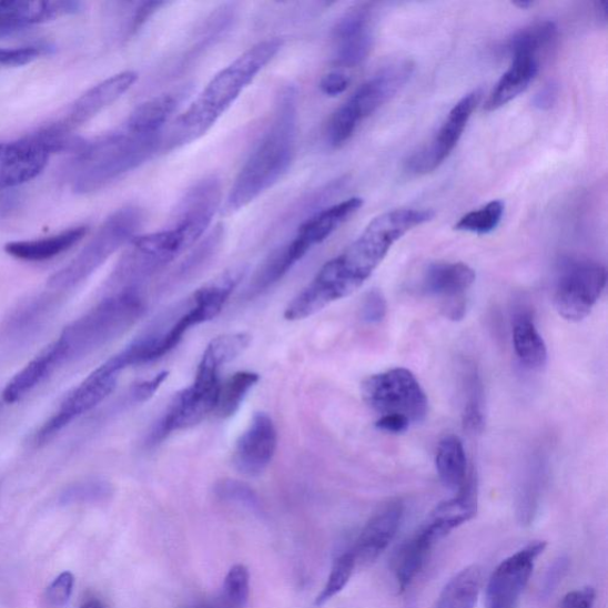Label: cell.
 Listing matches in <instances>:
<instances>
[{
	"mask_svg": "<svg viewBox=\"0 0 608 608\" xmlns=\"http://www.w3.org/2000/svg\"><path fill=\"white\" fill-rule=\"evenodd\" d=\"M434 215L430 210L401 209L375 217L340 256L321 267L314 280L286 307L284 317L290 321L307 318L331 303L356 293L402 236L427 224Z\"/></svg>",
	"mask_w": 608,
	"mask_h": 608,
	"instance_id": "6da1fadb",
	"label": "cell"
},
{
	"mask_svg": "<svg viewBox=\"0 0 608 608\" xmlns=\"http://www.w3.org/2000/svg\"><path fill=\"white\" fill-rule=\"evenodd\" d=\"M282 47L281 39L262 41L213 77L189 109L179 115L166 138H162V146L174 150L204 138L252 81L277 57Z\"/></svg>",
	"mask_w": 608,
	"mask_h": 608,
	"instance_id": "7a4b0ae2",
	"label": "cell"
},
{
	"mask_svg": "<svg viewBox=\"0 0 608 608\" xmlns=\"http://www.w3.org/2000/svg\"><path fill=\"white\" fill-rule=\"evenodd\" d=\"M296 141L297 94L293 88H286L277 98L272 121L234 179L226 199V214L247 207L288 173Z\"/></svg>",
	"mask_w": 608,
	"mask_h": 608,
	"instance_id": "3957f363",
	"label": "cell"
},
{
	"mask_svg": "<svg viewBox=\"0 0 608 608\" xmlns=\"http://www.w3.org/2000/svg\"><path fill=\"white\" fill-rule=\"evenodd\" d=\"M162 148V134L136 133L124 128L88 142L72 169L73 190L88 194L134 171Z\"/></svg>",
	"mask_w": 608,
	"mask_h": 608,
	"instance_id": "277c9868",
	"label": "cell"
},
{
	"mask_svg": "<svg viewBox=\"0 0 608 608\" xmlns=\"http://www.w3.org/2000/svg\"><path fill=\"white\" fill-rule=\"evenodd\" d=\"M140 291L109 295L67 326L52 345L60 365L89 356L129 331L144 314Z\"/></svg>",
	"mask_w": 608,
	"mask_h": 608,
	"instance_id": "5b68a950",
	"label": "cell"
},
{
	"mask_svg": "<svg viewBox=\"0 0 608 608\" xmlns=\"http://www.w3.org/2000/svg\"><path fill=\"white\" fill-rule=\"evenodd\" d=\"M206 231L197 225L169 221L168 227L159 232L136 236L109 278V295L140 291L144 282L193 247Z\"/></svg>",
	"mask_w": 608,
	"mask_h": 608,
	"instance_id": "8992f818",
	"label": "cell"
},
{
	"mask_svg": "<svg viewBox=\"0 0 608 608\" xmlns=\"http://www.w3.org/2000/svg\"><path fill=\"white\" fill-rule=\"evenodd\" d=\"M232 362L229 351L212 341L197 366L193 384L178 394L148 438V445H158L174 432L189 429L215 411L221 393V369Z\"/></svg>",
	"mask_w": 608,
	"mask_h": 608,
	"instance_id": "52a82bcc",
	"label": "cell"
},
{
	"mask_svg": "<svg viewBox=\"0 0 608 608\" xmlns=\"http://www.w3.org/2000/svg\"><path fill=\"white\" fill-rule=\"evenodd\" d=\"M415 70L409 60L388 63L365 81L331 116L327 143L335 149L345 145L369 115L388 103L407 83Z\"/></svg>",
	"mask_w": 608,
	"mask_h": 608,
	"instance_id": "ba28073f",
	"label": "cell"
},
{
	"mask_svg": "<svg viewBox=\"0 0 608 608\" xmlns=\"http://www.w3.org/2000/svg\"><path fill=\"white\" fill-rule=\"evenodd\" d=\"M144 221V212L138 206H125L115 211L77 259L49 280V288L57 292L70 291L88 280L113 253L136 239Z\"/></svg>",
	"mask_w": 608,
	"mask_h": 608,
	"instance_id": "9c48e42d",
	"label": "cell"
},
{
	"mask_svg": "<svg viewBox=\"0 0 608 608\" xmlns=\"http://www.w3.org/2000/svg\"><path fill=\"white\" fill-rule=\"evenodd\" d=\"M362 396L381 417H403L411 425H417L428 415L427 395L407 368L397 367L366 378L362 384Z\"/></svg>",
	"mask_w": 608,
	"mask_h": 608,
	"instance_id": "30bf717a",
	"label": "cell"
},
{
	"mask_svg": "<svg viewBox=\"0 0 608 608\" xmlns=\"http://www.w3.org/2000/svg\"><path fill=\"white\" fill-rule=\"evenodd\" d=\"M606 267L590 261H568L556 283L554 307L570 323H580L595 308L606 288Z\"/></svg>",
	"mask_w": 608,
	"mask_h": 608,
	"instance_id": "8fae6325",
	"label": "cell"
},
{
	"mask_svg": "<svg viewBox=\"0 0 608 608\" xmlns=\"http://www.w3.org/2000/svg\"><path fill=\"white\" fill-rule=\"evenodd\" d=\"M480 98L479 90L473 91L454 105L436 136L427 145L414 152L405 162V168L411 174H430L449 158L456 144L459 143Z\"/></svg>",
	"mask_w": 608,
	"mask_h": 608,
	"instance_id": "7c38bea8",
	"label": "cell"
},
{
	"mask_svg": "<svg viewBox=\"0 0 608 608\" xmlns=\"http://www.w3.org/2000/svg\"><path fill=\"white\" fill-rule=\"evenodd\" d=\"M120 375L113 373L105 364L101 365L60 405L59 411L50 417L33 437L37 445H42L54 437L71 422L94 409L112 394Z\"/></svg>",
	"mask_w": 608,
	"mask_h": 608,
	"instance_id": "4fadbf2b",
	"label": "cell"
},
{
	"mask_svg": "<svg viewBox=\"0 0 608 608\" xmlns=\"http://www.w3.org/2000/svg\"><path fill=\"white\" fill-rule=\"evenodd\" d=\"M546 547L545 540H535L496 568L487 585L486 608L517 607L530 580L536 561Z\"/></svg>",
	"mask_w": 608,
	"mask_h": 608,
	"instance_id": "5bb4252c",
	"label": "cell"
},
{
	"mask_svg": "<svg viewBox=\"0 0 608 608\" xmlns=\"http://www.w3.org/2000/svg\"><path fill=\"white\" fill-rule=\"evenodd\" d=\"M333 61L342 69L362 64L374 47V9L358 4L348 9L336 22L333 33Z\"/></svg>",
	"mask_w": 608,
	"mask_h": 608,
	"instance_id": "9a60e30c",
	"label": "cell"
},
{
	"mask_svg": "<svg viewBox=\"0 0 608 608\" xmlns=\"http://www.w3.org/2000/svg\"><path fill=\"white\" fill-rule=\"evenodd\" d=\"M276 448L277 430L274 422L268 415L259 413L236 442L233 466L243 476L259 477L273 462Z\"/></svg>",
	"mask_w": 608,
	"mask_h": 608,
	"instance_id": "2e32d148",
	"label": "cell"
},
{
	"mask_svg": "<svg viewBox=\"0 0 608 608\" xmlns=\"http://www.w3.org/2000/svg\"><path fill=\"white\" fill-rule=\"evenodd\" d=\"M476 282V273L465 263L438 262L432 264L424 277V290L444 300L445 315L462 320L465 315V294Z\"/></svg>",
	"mask_w": 608,
	"mask_h": 608,
	"instance_id": "e0dca14e",
	"label": "cell"
},
{
	"mask_svg": "<svg viewBox=\"0 0 608 608\" xmlns=\"http://www.w3.org/2000/svg\"><path fill=\"white\" fill-rule=\"evenodd\" d=\"M50 155L31 136L0 142V191H7L38 178L48 164Z\"/></svg>",
	"mask_w": 608,
	"mask_h": 608,
	"instance_id": "ac0fdd59",
	"label": "cell"
},
{
	"mask_svg": "<svg viewBox=\"0 0 608 608\" xmlns=\"http://www.w3.org/2000/svg\"><path fill=\"white\" fill-rule=\"evenodd\" d=\"M404 515L402 501L388 503L371 518L352 548L357 565L373 564L392 545Z\"/></svg>",
	"mask_w": 608,
	"mask_h": 608,
	"instance_id": "d6986e66",
	"label": "cell"
},
{
	"mask_svg": "<svg viewBox=\"0 0 608 608\" xmlns=\"http://www.w3.org/2000/svg\"><path fill=\"white\" fill-rule=\"evenodd\" d=\"M138 80L136 72L128 71L98 83L75 101L63 124L73 129L90 122L98 113L121 99Z\"/></svg>",
	"mask_w": 608,
	"mask_h": 608,
	"instance_id": "ffe728a7",
	"label": "cell"
},
{
	"mask_svg": "<svg viewBox=\"0 0 608 608\" xmlns=\"http://www.w3.org/2000/svg\"><path fill=\"white\" fill-rule=\"evenodd\" d=\"M81 9L79 2H0V37L78 13Z\"/></svg>",
	"mask_w": 608,
	"mask_h": 608,
	"instance_id": "44dd1931",
	"label": "cell"
},
{
	"mask_svg": "<svg viewBox=\"0 0 608 608\" xmlns=\"http://www.w3.org/2000/svg\"><path fill=\"white\" fill-rule=\"evenodd\" d=\"M364 205L362 197H351L325 210H321L304 222L294 235V244L307 255L316 245L330 236L356 214Z\"/></svg>",
	"mask_w": 608,
	"mask_h": 608,
	"instance_id": "7402d4cb",
	"label": "cell"
},
{
	"mask_svg": "<svg viewBox=\"0 0 608 608\" xmlns=\"http://www.w3.org/2000/svg\"><path fill=\"white\" fill-rule=\"evenodd\" d=\"M445 538L425 521L408 540L401 546L394 560V574L397 586L403 592L424 569L433 548Z\"/></svg>",
	"mask_w": 608,
	"mask_h": 608,
	"instance_id": "603a6c76",
	"label": "cell"
},
{
	"mask_svg": "<svg viewBox=\"0 0 608 608\" xmlns=\"http://www.w3.org/2000/svg\"><path fill=\"white\" fill-rule=\"evenodd\" d=\"M539 59L530 55H514L511 64L499 81L492 94L488 95L485 110L497 111L511 103L514 99L526 92L539 71Z\"/></svg>",
	"mask_w": 608,
	"mask_h": 608,
	"instance_id": "cb8c5ba5",
	"label": "cell"
},
{
	"mask_svg": "<svg viewBox=\"0 0 608 608\" xmlns=\"http://www.w3.org/2000/svg\"><path fill=\"white\" fill-rule=\"evenodd\" d=\"M477 513V483L475 477L470 475L458 495L438 504L426 521L446 537L454 529L459 528L473 517H476Z\"/></svg>",
	"mask_w": 608,
	"mask_h": 608,
	"instance_id": "d4e9b609",
	"label": "cell"
},
{
	"mask_svg": "<svg viewBox=\"0 0 608 608\" xmlns=\"http://www.w3.org/2000/svg\"><path fill=\"white\" fill-rule=\"evenodd\" d=\"M87 233V226H79L42 240L9 243L6 245V251L8 255L17 260L44 262L72 249Z\"/></svg>",
	"mask_w": 608,
	"mask_h": 608,
	"instance_id": "484cf974",
	"label": "cell"
},
{
	"mask_svg": "<svg viewBox=\"0 0 608 608\" xmlns=\"http://www.w3.org/2000/svg\"><path fill=\"white\" fill-rule=\"evenodd\" d=\"M514 347L521 365L533 371L543 369L548 362V349L543 335L528 312L516 315L513 328Z\"/></svg>",
	"mask_w": 608,
	"mask_h": 608,
	"instance_id": "4316f807",
	"label": "cell"
},
{
	"mask_svg": "<svg viewBox=\"0 0 608 608\" xmlns=\"http://www.w3.org/2000/svg\"><path fill=\"white\" fill-rule=\"evenodd\" d=\"M182 95L180 92L165 93L145 101L131 113L125 128L136 133H161L178 110Z\"/></svg>",
	"mask_w": 608,
	"mask_h": 608,
	"instance_id": "83f0119b",
	"label": "cell"
},
{
	"mask_svg": "<svg viewBox=\"0 0 608 608\" xmlns=\"http://www.w3.org/2000/svg\"><path fill=\"white\" fill-rule=\"evenodd\" d=\"M58 367L60 363L57 353L53 346L49 345L8 383L3 392L4 402L9 404L19 402L52 375Z\"/></svg>",
	"mask_w": 608,
	"mask_h": 608,
	"instance_id": "f1b7e54d",
	"label": "cell"
},
{
	"mask_svg": "<svg viewBox=\"0 0 608 608\" xmlns=\"http://www.w3.org/2000/svg\"><path fill=\"white\" fill-rule=\"evenodd\" d=\"M435 465L444 486L459 493L469 476L465 448L458 436L448 435L443 438L436 449Z\"/></svg>",
	"mask_w": 608,
	"mask_h": 608,
	"instance_id": "f546056e",
	"label": "cell"
},
{
	"mask_svg": "<svg viewBox=\"0 0 608 608\" xmlns=\"http://www.w3.org/2000/svg\"><path fill=\"white\" fill-rule=\"evenodd\" d=\"M559 30L551 21H539L520 29L506 44L510 57L530 55L540 60L555 45Z\"/></svg>",
	"mask_w": 608,
	"mask_h": 608,
	"instance_id": "4dcf8cb0",
	"label": "cell"
},
{
	"mask_svg": "<svg viewBox=\"0 0 608 608\" xmlns=\"http://www.w3.org/2000/svg\"><path fill=\"white\" fill-rule=\"evenodd\" d=\"M482 580V569L478 566L462 570L443 589L434 608H475Z\"/></svg>",
	"mask_w": 608,
	"mask_h": 608,
	"instance_id": "1f68e13d",
	"label": "cell"
},
{
	"mask_svg": "<svg viewBox=\"0 0 608 608\" xmlns=\"http://www.w3.org/2000/svg\"><path fill=\"white\" fill-rule=\"evenodd\" d=\"M225 239V229L217 225L204 241L200 242L188 257L179 265L172 281L180 283L194 277L206 267L222 249Z\"/></svg>",
	"mask_w": 608,
	"mask_h": 608,
	"instance_id": "d6a6232c",
	"label": "cell"
},
{
	"mask_svg": "<svg viewBox=\"0 0 608 608\" xmlns=\"http://www.w3.org/2000/svg\"><path fill=\"white\" fill-rule=\"evenodd\" d=\"M54 298L41 295L31 298L11 316L8 323L9 333L16 337L29 336L42 327L50 313L54 310Z\"/></svg>",
	"mask_w": 608,
	"mask_h": 608,
	"instance_id": "836d02e7",
	"label": "cell"
},
{
	"mask_svg": "<svg viewBox=\"0 0 608 608\" xmlns=\"http://www.w3.org/2000/svg\"><path fill=\"white\" fill-rule=\"evenodd\" d=\"M260 381V376L250 371H241L222 384L215 412L219 417L229 418L239 409L251 388Z\"/></svg>",
	"mask_w": 608,
	"mask_h": 608,
	"instance_id": "e575fe53",
	"label": "cell"
},
{
	"mask_svg": "<svg viewBox=\"0 0 608 608\" xmlns=\"http://www.w3.org/2000/svg\"><path fill=\"white\" fill-rule=\"evenodd\" d=\"M504 211V202L494 200L487 205L465 214L454 229L479 235L492 233L499 226Z\"/></svg>",
	"mask_w": 608,
	"mask_h": 608,
	"instance_id": "d590c367",
	"label": "cell"
},
{
	"mask_svg": "<svg viewBox=\"0 0 608 608\" xmlns=\"http://www.w3.org/2000/svg\"><path fill=\"white\" fill-rule=\"evenodd\" d=\"M356 566V556H354L352 549L345 551L340 557H336L327 584L324 587L323 592L316 597L315 605L324 606L335 596L342 594Z\"/></svg>",
	"mask_w": 608,
	"mask_h": 608,
	"instance_id": "8d00e7d4",
	"label": "cell"
},
{
	"mask_svg": "<svg viewBox=\"0 0 608 608\" xmlns=\"http://www.w3.org/2000/svg\"><path fill=\"white\" fill-rule=\"evenodd\" d=\"M250 597V572L244 565L233 566L225 578L221 597L223 608H245Z\"/></svg>",
	"mask_w": 608,
	"mask_h": 608,
	"instance_id": "74e56055",
	"label": "cell"
},
{
	"mask_svg": "<svg viewBox=\"0 0 608 608\" xmlns=\"http://www.w3.org/2000/svg\"><path fill=\"white\" fill-rule=\"evenodd\" d=\"M111 495L112 486L108 482L89 479L67 486L60 496V501L64 505L94 503L104 500Z\"/></svg>",
	"mask_w": 608,
	"mask_h": 608,
	"instance_id": "f35d334b",
	"label": "cell"
},
{
	"mask_svg": "<svg viewBox=\"0 0 608 608\" xmlns=\"http://www.w3.org/2000/svg\"><path fill=\"white\" fill-rule=\"evenodd\" d=\"M477 375L473 374L468 384V397L463 416L464 427L470 433H479L485 424L483 411V388Z\"/></svg>",
	"mask_w": 608,
	"mask_h": 608,
	"instance_id": "ab89813d",
	"label": "cell"
},
{
	"mask_svg": "<svg viewBox=\"0 0 608 608\" xmlns=\"http://www.w3.org/2000/svg\"><path fill=\"white\" fill-rule=\"evenodd\" d=\"M214 492L223 500L244 505L252 510L260 508V499L256 493L242 482L232 479L219 482Z\"/></svg>",
	"mask_w": 608,
	"mask_h": 608,
	"instance_id": "60d3db41",
	"label": "cell"
},
{
	"mask_svg": "<svg viewBox=\"0 0 608 608\" xmlns=\"http://www.w3.org/2000/svg\"><path fill=\"white\" fill-rule=\"evenodd\" d=\"M74 576L70 571H63L47 589V601L52 608H63L70 602L73 588Z\"/></svg>",
	"mask_w": 608,
	"mask_h": 608,
	"instance_id": "b9f144b4",
	"label": "cell"
},
{
	"mask_svg": "<svg viewBox=\"0 0 608 608\" xmlns=\"http://www.w3.org/2000/svg\"><path fill=\"white\" fill-rule=\"evenodd\" d=\"M47 53L42 45H28L13 49H0V65L19 67L38 60Z\"/></svg>",
	"mask_w": 608,
	"mask_h": 608,
	"instance_id": "7bdbcfd3",
	"label": "cell"
},
{
	"mask_svg": "<svg viewBox=\"0 0 608 608\" xmlns=\"http://www.w3.org/2000/svg\"><path fill=\"white\" fill-rule=\"evenodd\" d=\"M386 301L378 291L369 292L362 306V317L368 324H377L385 317Z\"/></svg>",
	"mask_w": 608,
	"mask_h": 608,
	"instance_id": "ee69618b",
	"label": "cell"
},
{
	"mask_svg": "<svg viewBox=\"0 0 608 608\" xmlns=\"http://www.w3.org/2000/svg\"><path fill=\"white\" fill-rule=\"evenodd\" d=\"M351 84V78L340 71L326 74L320 81V89L328 97H336L345 93Z\"/></svg>",
	"mask_w": 608,
	"mask_h": 608,
	"instance_id": "f6af8a7d",
	"label": "cell"
},
{
	"mask_svg": "<svg viewBox=\"0 0 608 608\" xmlns=\"http://www.w3.org/2000/svg\"><path fill=\"white\" fill-rule=\"evenodd\" d=\"M596 602V590L592 587H585L572 590L568 594L557 608H594Z\"/></svg>",
	"mask_w": 608,
	"mask_h": 608,
	"instance_id": "bcb514c9",
	"label": "cell"
},
{
	"mask_svg": "<svg viewBox=\"0 0 608 608\" xmlns=\"http://www.w3.org/2000/svg\"><path fill=\"white\" fill-rule=\"evenodd\" d=\"M166 377L168 373H162L156 375L154 378H151L150 381L142 382L139 385L134 386L132 392V397L134 402H145L154 396Z\"/></svg>",
	"mask_w": 608,
	"mask_h": 608,
	"instance_id": "7dc6e473",
	"label": "cell"
},
{
	"mask_svg": "<svg viewBox=\"0 0 608 608\" xmlns=\"http://www.w3.org/2000/svg\"><path fill=\"white\" fill-rule=\"evenodd\" d=\"M557 97H559V88L550 82L535 95L534 107L538 110H550L555 105Z\"/></svg>",
	"mask_w": 608,
	"mask_h": 608,
	"instance_id": "c3c4849f",
	"label": "cell"
},
{
	"mask_svg": "<svg viewBox=\"0 0 608 608\" xmlns=\"http://www.w3.org/2000/svg\"><path fill=\"white\" fill-rule=\"evenodd\" d=\"M411 422L397 416H383L377 420L376 427L385 433L402 434L411 428Z\"/></svg>",
	"mask_w": 608,
	"mask_h": 608,
	"instance_id": "681fc988",
	"label": "cell"
},
{
	"mask_svg": "<svg viewBox=\"0 0 608 608\" xmlns=\"http://www.w3.org/2000/svg\"><path fill=\"white\" fill-rule=\"evenodd\" d=\"M20 205V197L13 193L0 197V216H8Z\"/></svg>",
	"mask_w": 608,
	"mask_h": 608,
	"instance_id": "f907efd6",
	"label": "cell"
},
{
	"mask_svg": "<svg viewBox=\"0 0 608 608\" xmlns=\"http://www.w3.org/2000/svg\"><path fill=\"white\" fill-rule=\"evenodd\" d=\"M596 12L599 21L607 22V3L600 2L596 4Z\"/></svg>",
	"mask_w": 608,
	"mask_h": 608,
	"instance_id": "816d5d0a",
	"label": "cell"
},
{
	"mask_svg": "<svg viewBox=\"0 0 608 608\" xmlns=\"http://www.w3.org/2000/svg\"><path fill=\"white\" fill-rule=\"evenodd\" d=\"M80 608H105L104 604L99 600H90L84 602Z\"/></svg>",
	"mask_w": 608,
	"mask_h": 608,
	"instance_id": "f5cc1de1",
	"label": "cell"
},
{
	"mask_svg": "<svg viewBox=\"0 0 608 608\" xmlns=\"http://www.w3.org/2000/svg\"><path fill=\"white\" fill-rule=\"evenodd\" d=\"M514 6L519 8V9L527 10V9L534 7V2H516V3H514Z\"/></svg>",
	"mask_w": 608,
	"mask_h": 608,
	"instance_id": "db71d44e",
	"label": "cell"
}]
</instances>
